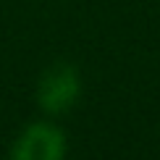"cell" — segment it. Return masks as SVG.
I'll use <instances>...</instances> for the list:
<instances>
[{
    "label": "cell",
    "mask_w": 160,
    "mask_h": 160,
    "mask_svg": "<svg viewBox=\"0 0 160 160\" xmlns=\"http://www.w3.org/2000/svg\"><path fill=\"white\" fill-rule=\"evenodd\" d=\"M82 82H79V71L68 63H55L39 76L37 84V102L39 108L50 116L66 113L76 105Z\"/></svg>",
    "instance_id": "1"
},
{
    "label": "cell",
    "mask_w": 160,
    "mask_h": 160,
    "mask_svg": "<svg viewBox=\"0 0 160 160\" xmlns=\"http://www.w3.org/2000/svg\"><path fill=\"white\" fill-rule=\"evenodd\" d=\"M63 158H66V134L55 123L48 121L29 123L11 147V160H63Z\"/></svg>",
    "instance_id": "2"
}]
</instances>
